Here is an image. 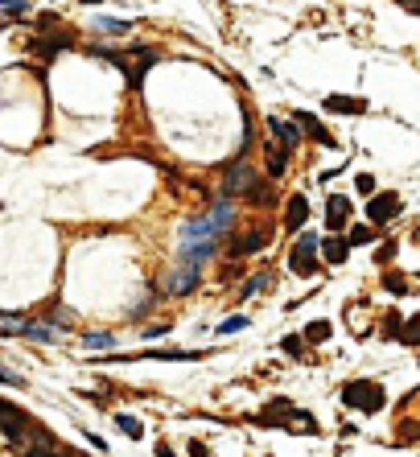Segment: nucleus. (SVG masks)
I'll use <instances>...</instances> for the list:
<instances>
[{"label":"nucleus","instance_id":"1","mask_svg":"<svg viewBox=\"0 0 420 457\" xmlns=\"http://www.w3.org/2000/svg\"><path fill=\"white\" fill-rule=\"evenodd\" d=\"M214 243H219V235L210 231V223L206 219H190L186 227H181V268H202L210 256H214Z\"/></svg>","mask_w":420,"mask_h":457},{"label":"nucleus","instance_id":"2","mask_svg":"<svg viewBox=\"0 0 420 457\" xmlns=\"http://www.w3.org/2000/svg\"><path fill=\"white\" fill-rule=\"evenodd\" d=\"M342 404H346V408H359V412H379V408L388 404V396H384L379 383H371V379H355V383L342 388Z\"/></svg>","mask_w":420,"mask_h":457},{"label":"nucleus","instance_id":"3","mask_svg":"<svg viewBox=\"0 0 420 457\" xmlns=\"http://www.w3.org/2000/svg\"><path fill=\"white\" fill-rule=\"evenodd\" d=\"M103 58L107 62H115L124 74H128V82H132V91H140V82H144V70L157 62V54L153 49H132V54H120V49H103Z\"/></svg>","mask_w":420,"mask_h":457},{"label":"nucleus","instance_id":"4","mask_svg":"<svg viewBox=\"0 0 420 457\" xmlns=\"http://www.w3.org/2000/svg\"><path fill=\"white\" fill-rule=\"evenodd\" d=\"M289 268H293L297 276H313V272H318V239H313V235H301V239H297V247H293V256H289Z\"/></svg>","mask_w":420,"mask_h":457},{"label":"nucleus","instance_id":"5","mask_svg":"<svg viewBox=\"0 0 420 457\" xmlns=\"http://www.w3.org/2000/svg\"><path fill=\"white\" fill-rule=\"evenodd\" d=\"M396 214H400V194H392V190H388V194H375V198L367 202V219H371L375 227H388Z\"/></svg>","mask_w":420,"mask_h":457},{"label":"nucleus","instance_id":"6","mask_svg":"<svg viewBox=\"0 0 420 457\" xmlns=\"http://www.w3.org/2000/svg\"><path fill=\"white\" fill-rule=\"evenodd\" d=\"M326 214H330V219H326V227H330V231H342V227H346V219H351V202H346L342 194H330Z\"/></svg>","mask_w":420,"mask_h":457},{"label":"nucleus","instance_id":"7","mask_svg":"<svg viewBox=\"0 0 420 457\" xmlns=\"http://www.w3.org/2000/svg\"><path fill=\"white\" fill-rule=\"evenodd\" d=\"M268 128L280 136V148H285V153H293V148H297V140H301V128H297V124H289V120H276V115H272V120H268Z\"/></svg>","mask_w":420,"mask_h":457},{"label":"nucleus","instance_id":"8","mask_svg":"<svg viewBox=\"0 0 420 457\" xmlns=\"http://www.w3.org/2000/svg\"><path fill=\"white\" fill-rule=\"evenodd\" d=\"M293 120H297V128H301L305 136H313L318 144H334V136H330V132H326V128H322V124H318V120H313L309 111H297Z\"/></svg>","mask_w":420,"mask_h":457},{"label":"nucleus","instance_id":"9","mask_svg":"<svg viewBox=\"0 0 420 457\" xmlns=\"http://www.w3.org/2000/svg\"><path fill=\"white\" fill-rule=\"evenodd\" d=\"M305 219H309V202H305V194H293V198H289V210H285V223H289V231L305 227Z\"/></svg>","mask_w":420,"mask_h":457},{"label":"nucleus","instance_id":"10","mask_svg":"<svg viewBox=\"0 0 420 457\" xmlns=\"http://www.w3.org/2000/svg\"><path fill=\"white\" fill-rule=\"evenodd\" d=\"M330 111H342V115H363L367 111V99H351V95H330L326 99Z\"/></svg>","mask_w":420,"mask_h":457},{"label":"nucleus","instance_id":"11","mask_svg":"<svg viewBox=\"0 0 420 457\" xmlns=\"http://www.w3.org/2000/svg\"><path fill=\"white\" fill-rule=\"evenodd\" d=\"M231 219H235V206H231V202H219V206L206 214V223H210V231H214V235H223V231L231 227Z\"/></svg>","mask_w":420,"mask_h":457},{"label":"nucleus","instance_id":"12","mask_svg":"<svg viewBox=\"0 0 420 457\" xmlns=\"http://www.w3.org/2000/svg\"><path fill=\"white\" fill-rule=\"evenodd\" d=\"M247 186H256V173H252L247 165H235V169L227 173V194H235V190H247Z\"/></svg>","mask_w":420,"mask_h":457},{"label":"nucleus","instance_id":"13","mask_svg":"<svg viewBox=\"0 0 420 457\" xmlns=\"http://www.w3.org/2000/svg\"><path fill=\"white\" fill-rule=\"evenodd\" d=\"M260 247H264V231H247L243 239H235L231 256H252V252H260Z\"/></svg>","mask_w":420,"mask_h":457},{"label":"nucleus","instance_id":"14","mask_svg":"<svg viewBox=\"0 0 420 457\" xmlns=\"http://www.w3.org/2000/svg\"><path fill=\"white\" fill-rule=\"evenodd\" d=\"M66 45H70L66 37H49V41H33V49H37V54H41L45 62H49V58H58V54H62Z\"/></svg>","mask_w":420,"mask_h":457},{"label":"nucleus","instance_id":"15","mask_svg":"<svg viewBox=\"0 0 420 457\" xmlns=\"http://www.w3.org/2000/svg\"><path fill=\"white\" fill-rule=\"evenodd\" d=\"M194 285H198V272H194V268H177V276H173L169 293H190Z\"/></svg>","mask_w":420,"mask_h":457},{"label":"nucleus","instance_id":"16","mask_svg":"<svg viewBox=\"0 0 420 457\" xmlns=\"http://www.w3.org/2000/svg\"><path fill=\"white\" fill-rule=\"evenodd\" d=\"M285 165H289V153H285L280 144H272V148H268V173H272V177H280V173H285Z\"/></svg>","mask_w":420,"mask_h":457},{"label":"nucleus","instance_id":"17","mask_svg":"<svg viewBox=\"0 0 420 457\" xmlns=\"http://www.w3.org/2000/svg\"><path fill=\"white\" fill-rule=\"evenodd\" d=\"M346 256H351V243H346V239H326V260H330V264H342Z\"/></svg>","mask_w":420,"mask_h":457},{"label":"nucleus","instance_id":"18","mask_svg":"<svg viewBox=\"0 0 420 457\" xmlns=\"http://www.w3.org/2000/svg\"><path fill=\"white\" fill-rule=\"evenodd\" d=\"M400 342H408V346H420V313H417V317H408V322L400 326Z\"/></svg>","mask_w":420,"mask_h":457},{"label":"nucleus","instance_id":"19","mask_svg":"<svg viewBox=\"0 0 420 457\" xmlns=\"http://www.w3.org/2000/svg\"><path fill=\"white\" fill-rule=\"evenodd\" d=\"M330 338V322H313L305 334H301V342H326Z\"/></svg>","mask_w":420,"mask_h":457},{"label":"nucleus","instance_id":"20","mask_svg":"<svg viewBox=\"0 0 420 457\" xmlns=\"http://www.w3.org/2000/svg\"><path fill=\"white\" fill-rule=\"evenodd\" d=\"M99 29H107V33H128V29H132V21H115V16H99Z\"/></svg>","mask_w":420,"mask_h":457},{"label":"nucleus","instance_id":"21","mask_svg":"<svg viewBox=\"0 0 420 457\" xmlns=\"http://www.w3.org/2000/svg\"><path fill=\"white\" fill-rule=\"evenodd\" d=\"M301 346H305V342H301V334H289V338L280 342V350H285V355H293V359H301V355H305Z\"/></svg>","mask_w":420,"mask_h":457},{"label":"nucleus","instance_id":"22","mask_svg":"<svg viewBox=\"0 0 420 457\" xmlns=\"http://www.w3.org/2000/svg\"><path fill=\"white\" fill-rule=\"evenodd\" d=\"M355 186H359V194L375 198V177H371V173H359V181H355Z\"/></svg>","mask_w":420,"mask_h":457},{"label":"nucleus","instance_id":"23","mask_svg":"<svg viewBox=\"0 0 420 457\" xmlns=\"http://www.w3.org/2000/svg\"><path fill=\"white\" fill-rule=\"evenodd\" d=\"M260 289H268V276H252V280L243 285V297H256Z\"/></svg>","mask_w":420,"mask_h":457},{"label":"nucleus","instance_id":"24","mask_svg":"<svg viewBox=\"0 0 420 457\" xmlns=\"http://www.w3.org/2000/svg\"><path fill=\"white\" fill-rule=\"evenodd\" d=\"M120 429H124L128 437H144V429H140V421H132V416H120Z\"/></svg>","mask_w":420,"mask_h":457},{"label":"nucleus","instance_id":"25","mask_svg":"<svg viewBox=\"0 0 420 457\" xmlns=\"http://www.w3.org/2000/svg\"><path fill=\"white\" fill-rule=\"evenodd\" d=\"M103 346H111V334H91L87 338V350H103Z\"/></svg>","mask_w":420,"mask_h":457},{"label":"nucleus","instance_id":"26","mask_svg":"<svg viewBox=\"0 0 420 457\" xmlns=\"http://www.w3.org/2000/svg\"><path fill=\"white\" fill-rule=\"evenodd\" d=\"M346 243H371V227H355Z\"/></svg>","mask_w":420,"mask_h":457},{"label":"nucleus","instance_id":"27","mask_svg":"<svg viewBox=\"0 0 420 457\" xmlns=\"http://www.w3.org/2000/svg\"><path fill=\"white\" fill-rule=\"evenodd\" d=\"M243 326H247V317H231V322L219 326V334H235V330H243Z\"/></svg>","mask_w":420,"mask_h":457},{"label":"nucleus","instance_id":"28","mask_svg":"<svg viewBox=\"0 0 420 457\" xmlns=\"http://www.w3.org/2000/svg\"><path fill=\"white\" fill-rule=\"evenodd\" d=\"M384 334L392 338V334H400V313H388V322H384Z\"/></svg>","mask_w":420,"mask_h":457},{"label":"nucleus","instance_id":"29","mask_svg":"<svg viewBox=\"0 0 420 457\" xmlns=\"http://www.w3.org/2000/svg\"><path fill=\"white\" fill-rule=\"evenodd\" d=\"M0 12H8V16H25V12H29V4H4Z\"/></svg>","mask_w":420,"mask_h":457},{"label":"nucleus","instance_id":"30","mask_svg":"<svg viewBox=\"0 0 420 457\" xmlns=\"http://www.w3.org/2000/svg\"><path fill=\"white\" fill-rule=\"evenodd\" d=\"M25 457H74V454H58V449H29Z\"/></svg>","mask_w":420,"mask_h":457},{"label":"nucleus","instance_id":"31","mask_svg":"<svg viewBox=\"0 0 420 457\" xmlns=\"http://www.w3.org/2000/svg\"><path fill=\"white\" fill-rule=\"evenodd\" d=\"M388 289H392V293H408V285H404L400 276H388Z\"/></svg>","mask_w":420,"mask_h":457},{"label":"nucleus","instance_id":"32","mask_svg":"<svg viewBox=\"0 0 420 457\" xmlns=\"http://www.w3.org/2000/svg\"><path fill=\"white\" fill-rule=\"evenodd\" d=\"M157 457H173V449H165V445H161V449H157Z\"/></svg>","mask_w":420,"mask_h":457}]
</instances>
